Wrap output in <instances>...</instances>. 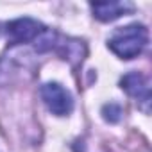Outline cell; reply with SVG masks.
<instances>
[{
  "label": "cell",
  "instance_id": "obj_1",
  "mask_svg": "<svg viewBox=\"0 0 152 152\" xmlns=\"http://www.w3.org/2000/svg\"><path fill=\"white\" fill-rule=\"evenodd\" d=\"M148 41V31L141 23L118 27L107 39V47L122 59L138 57Z\"/></svg>",
  "mask_w": 152,
  "mask_h": 152
},
{
  "label": "cell",
  "instance_id": "obj_2",
  "mask_svg": "<svg viewBox=\"0 0 152 152\" xmlns=\"http://www.w3.org/2000/svg\"><path fill=\"white\" fill-rule=\"evenodd\" d=\"M41 99L47 104V107L57 115V116H66L73 109V99L70 91H66L61 84L57 83H47L41 88Z\"/></svg>",
  "mask_w": 152,
  "mask_h": 152
},
{
  "label": "cell",
  "instance_id": "obj_3",
  "mask_svg": "<svg viewBox=\"0 0 152 152\" xmlns=\"http://www.w3.org/2000/svg\"><path fill=\"white\" fill-rule=\"evenodd\" d=\"M120 86L140 104V107L145 113L150 111V86H148V79L143 73L131 72V73L124 75L120 81Z\"/></svg>",
  "mask_w": 152,
  "mask_h": 152
},
{
  "label": "cell",
  "instance_id": "obj_4",
  "mask_svg": "<svg viewBox=\"0 0 152 152\" xmlns=\"http://www.w3.org/2000/svg\"><path fill=\"white\" fill-rule=\"evenodd\" d=\"M43 32H45V27L32 18H18L7 23L9 43H29L38 39Z\"/></svg>",
  "mask_w": 152,
  "mask_h": 152
},
{
  "label": "cell",
  "instance_id": "obj_5",
  "mask_svg": "<svg viewBox=\"0 0 152 152\" xmlns=\"http://www.w3.org/2000/svg\"><path fill=\"white\" fill-rule=\"evenodd\" d=\"M91 11H93V16L100 22H113L127 13H132L134 11V6L131 2H122V0H118V2H93L90 4Z\"/></svg>",
  "mask_w": 152,
  "mask_h": 152
},
{
  "label": "cell",
  "instance_id": "obj_6",
  "mask_svg": "<svg viewBox=\"0 0 152 152\" xmlns=\"http://www.w3.org/2000/svg\"><path fill=\"white\" fill-rule=\"evenodd\" d=\"M102 115H104V118H106L107 122H118V120L122 118L124 111H122V107H120L118 104L109 102V104H106V106L102 107Z\"/></svg>",
  "mask_w": 152,
  "mask_h": 152
}]
</instances>
